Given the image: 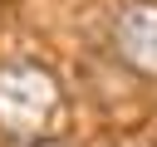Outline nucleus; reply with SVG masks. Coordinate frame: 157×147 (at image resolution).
I'll return each instance as SVG.
<instances>
[{"instance_id": "1", "label": "nucleus", "mask_w": 157, "mask_h": 147, "mask_svg": "<svg viewBox=\"0 0 157 147\" xmlns=\"http://www.w3.org/2000/svg\"><path fill=\"white\" fill-rule=\"evenodd\" d=\"M64 88L39 64H0V132L10 142H44L59 132Z\"/></svg>"}, {"instance_id": "2", "label": "nucleus", "mask_w": 157, "mask_h": 147, "mask_svg": "<svg viewBox=\"0 0 157 147\" xmlns=\"http://www.w3.org/2000/svg\"><path fill=\"white\" fill-rule=\"evenodd\" d=\"M113 49L142 78H157V0H132L113 20Z\"/></svg>"}]
</instances>
